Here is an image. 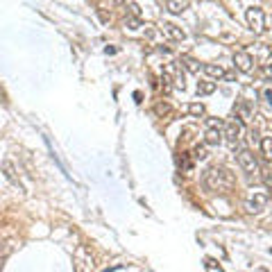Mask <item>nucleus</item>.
<instances>
[{
	"label": "nucleus",
	"mask_w": 272,
	"mask_h": 272,
	"mask_svg": "<svg viewBox=\"0 0 272 272\" xmlns=\"http://www.w3.org/2000/svg\"><path fill=\"white\" fill-rule=\"evenodd\" d=\"M204 186L213 193H220V195H227V193L234 191L236 186V177L234 173H229L222 166H211L204 173Z\"/></svg>",
	"instance_id": "nucleus-1"
},
{
	"label": "nucleus",
	"mask_w": 272,
	"mask_h": 272,
	"mask_svg": "<svg viewBox=\"0 0 272 272\" xmlns=\"http://www.w3.org/2000/svg\"><path fill=\"white\" fill-rule=\"evenodd\" d=\"M236 161H238V166H241L243 173H247V175H256V173H259V161H256V157H254V152H252V150L241 148V150H238V154H236Z\"/></svg>",
	"instance_id": "nucleus-2"
},
{
	"label": "nucleus",
	"mask_w": 272,
	"mask_h": 272,
	"mask_svg": "<svg viewBox=\"0 0 272 272\" xmlns=\"http://www.w3.org/2000/svg\"><path fill=\"white\" fill-rule=\"evenodd\" d=\"M245 21H247V25H250L252 32L261 34L265 30V14H263V9H261V7H247Z\"/></svg>",
	"instance_id": "nucleus-3"
},
{
	"label": "nucleus",
	"mask_w": 272,
	"mask_h": 272,
	"mask_svg": "<svg viewBox=\"0 0 272 272\" xmlns=\"http://www.w3.org/2000/svg\"><path fill=\"white\" fill-rule=\"evenodd\" d=\"M234 68L241 73H250L254 68V59H252L250 52H243V50L234 52Z\"/></svg>",
	"instance_id": "nucleus-4"
},
{
	"label": "nucleus",
	"mask_w": 272,
	"mask_h": 272,
	"mask_svg": "<svg viewBox=\"0 0 272 272\" xmlns=\"http://www.w3.org/2000/svg\"><path fill=\"white\" fill-rule=\"evenodd\" d=\"M161 32H163V37L170 39V41H184V39H186V32H184L182 27H177L175 23H168V21L161 23Z\"/></svg>",
	"instance_id": "nucleus-5"
},
{
	"label": "nucleus",
	"mask_w": 272,
	"mask_h": 272,
	"mask_svg": "<svg viewBox=\"0 0 272 272\" xmlns=\"http://www.w3.org/2000/svg\"><path fill=\"white\" fill-rule=\"evenodd\" d=\"M241 129H243L241 120H231V123H227L225 127H222V136H225L229 143H236V141L241 139Z\"/></svg>",
	"instance_id": "nucleus-6"
},
{
	"label": "nucleus",
	"mask_w": 272,
	"mask_h": 272,
	"mask_svg": "<svg viewBox=\"0 0 272 272\" xmlns=\"http://www.w3.org/2000/svg\"><path fill=\"white\" fill-rule=\"evenodd\" d=\"M270 202V195H265V193H256L252 200H247V211L250 213H259V211H263V207Z\"/></svg>",
	"instance_id": "nucleus-7"
},
{
	"label": "nucleus",
	"mask_w": 272,
	"mask_h": 272,
	"mask_svg": "<svg viewBox=\"0 0 272 272\" xmlns=\"http://www.w3.org/2000/svg\"><path fill=\"white\" fill-rule=\"evenodd\" d=\"M188 7H191V3H188V0H168V3H166V9L170 14H184Z\"/></svg>",
	"instance_id": "nucleus-8"
},
{
	"label": "nucleus",
	"mask_w": 272,
	"mask_h": 272,
	"mask_svg": "<svg viewBox=\"0 0 272 272\" xmlns=\"http://www.w3.org/2000/svg\"><path fill=\"white\" fill-rule=\"evenodd\" d=\"M202 71L207 73L209 77H213V80H225V73H227L222 66H216V64H204Z\"/></svg>",
	"instance_id": "nucleus-9"
},
{
	"label": "nucleus",
	"mask_w": 272,
	"mask_h": 272,
	"mask_svg": "<svg viewBox=\"0 0 272 272\" xmlns=\"http://www.w3.org/2000/svg\"><path fill=\"white\" fill-rule=\"evenodd\" d=\"M220 141H222V129H213V127L207 129V134H204V143L207 145H220Z\"/></svg>",
	"instance_id": "nucleus-10"
},
{
	"label": "nucleus",
	"mask_w": 272,
	"mask_h": 272,
	"mask_svg": "<svg viewBox=\"0 0 272 272\" xmlns=\"http://www.w3.org/2000/svg\"><path fill=\"white\" fill-rule=\"evenodd\" d=\"M261 152H263V157L272 161V136H265L263 141H261Z\"/></svg>",
	"instance_id": "nucleus-11"
},
{
	"label": "nucleus",
	"mask_w": 272,
	"mask_h": 272,
	"mask_svg": "<svg viewBox=\"0 0 272 272\" xmlns=\"http://www.w3.org/2000/svg\"><path fill=\"white\" fill-rule=\"evenodd\" d=\"M216 91V82H200L197 84V93L200 95H211Z\"/></svg>",
	"instance_id": "nucleus-12"
},
{
	"label": "nucleus",
	"mask_w": 272,
	"mask_h": 272,
	"mask_svg": "<svg viewBox=\"0 0 272 272\" xmlns=\"http://www.w3.org/2000/svg\"><path fill=\"white\" fill-rule=\"evenodd\" d=\"M182 66L186 68L188 73H197V71H200V64H197L195 59H191V57H182Z\"/></svg>",
	"instance_id": "nucleus-13"
},
{
	"label": "nucleus",
	"mask_w": 272,
	"mask_h": 272,
	"mask_svg": "<svg viewBox=\"0 0 272 272\" xmlns=\"http://www.w3.org/2000/svg\"><path fill=\"white\" fill-rule=\"evenodd\" d=\"M188 114H191V116H202L204 114V105H200V102L188 105Z\"/></svg>",
	"instance_id": "nucleus-14"
},
{
	"label": "nucleus",
	"mask_w": 272,
	"mask_h": 272,
	"mask_svg": "<svg viewBox=\"0 0 272 272\" xmlns=\"http://www.w3.org/2000/svg\"><path fill=\"white\" fill-rule=\"evenodd\" d=\"M3 170H5V175H7V177H9V179H12V182H14V184H18L16 175H14V166H12V163H9V161H5V163H3Z\"/></svg>",
	"instance_id": "nucleus-15"
},
{
	"label": "nucleus",
	"mask_w": 272,
	"mask_h": 272,
	"mask_svg": "<svg viewBox=\"0 0 272 272\" xmlns=\"http://www.w3.org/2000/svg\"><path fill=\"white\" fill-rule=\"evenodd\" d=\"M193 159H195V161H202V159H207V150H204L202 145H197V148L193 150Z\"/></svg>",
	"instance_id": "nucleus-16"
},
{
	"label": "nucleus",
	"mask_w": 272,
	"mask_h": 272,
	"mask_svg": "<svg viewBox=\"0 0 272 272\" xmlns=\"http://www.w3.org/2000/svg\"><path fill=\"white\" fill-rule=\"evenodd\" d=\"M127 12H129V16L132 18H141V9H139V5L136 3H127Z\"/></svg>",
	"instance_id": "nucleus-17"
},
{
	"label": "nucleus",
	"mask_w": 272,
	"mask_h": 272,
	"mask_svg": "<svg viewBox=\"0 0 272 272\" xmlns=\"http://www.w3.org/2000/svg\"><path fill=\"white\" fill-rule=\"evenodd\" d=\"M207 127H213V129H222V127H225V123H222V120L220 118H209L207 120Z\"/></svg>",
	"instance_id": "nucleus-18"
},
{
	"label": "nucleus",
	"mask_w": 272,
	"mask_h": 272,
	"mask_svg": "<svg viewBox=\"0 0 272 272\" xmlns=\"http://www.w3.org/2000/svg\"><path fill=\"white\" fill-rule=\"evenodd\" d=\"M127 25H129V30H139L141 18H132V16H129V18H127Z\"/></svg>",
	"instance_id": "nucleus-19"
},
{
	"label": "nucleus",
	"mask_w": 272,
	"mask_h": 272,
	"mask_svg": "<svg viewBox=\"0 0 272 272\" xmlns=\"http://www.w3.org/2000/svg\"><path fill=\"white\" fill-rule=\"evenodd\" d=\"M263 75L265 77H272V57L268 59V64H263Z\"/></svg>",
	"instance_id": "nucleus-20"
},
{
	"label": "nucleus",
	"mask_w": 272,
	"mask_h": 272,
	"mask_svg": "<svg viewBox=\"0 0 272 272\" xmlns=\"http://www.w3.org/2000/svg\"><path fill=\"white\" fill-rule=\"evenodd\" d=\"M234 77H236V73H234V71H227V73H225V80H227V82L234 80Z\"/></svg>",
	"instance_id": "nucleus-21"
},
{
	"label": "nucleus",
	"mask_w": 272,
	"mask_h": 272,
	"mask_svg": "<svg viewBox=\"0 0 272 272\" xmlns=\"http://www.w3.org/2000/svg\"><path fill=\"white\" fill-rule=\"evenodd\" d=\"M166 3H168V0H166Z\"/></svg>",
	"instance_id": "nucleus-22"
}]
</instances>
